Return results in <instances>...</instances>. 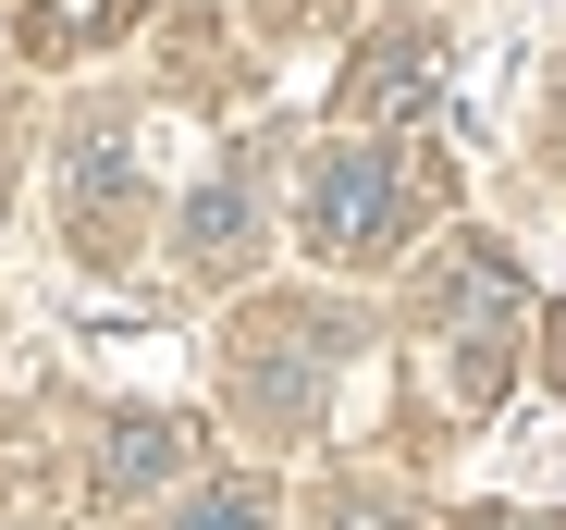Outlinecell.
I'll use <instances>...</instances> for the list:
<instances>
[{
	"label": "cell",
	"instance_id": "cell-6",
	"mask_svg": "<svg viewBox=\"0 0 566 530\" xmlns=\"http://www.w3.org/2000/svg\"><path fill=\"white\" fill-rule=\"evenodd\" d=\"M185 445H198V432H185V419H112V445H99V493H148V481H172L185 469Z\"/></svg>",
	"mask_w": 566,
	"mask_h": 530
},
{
	"label": "cell",
	"instance_id": "cell-9",
	"mask_svg": "<svg viewBox=\"0 0 566 530\" xmlns=\"http://www.w3.org/2000/svg\"><path fill=\"white\" fill-rule=\"evenodd\" d=\"M172 530H271V493H259V481H210Z\"/></svg>",
	"mask_w": 566,
	"mask_h": 530
},
{
	"label": "cell",
	"instance_id": "cell-11",
	"mask_svg": "<svg viewBox=\"0 0 566 530\" xmlns=\"http://www.w3.org/2000/svg\"><path fill=\"white\" fill-rule=\"evenodd\" d=\"M468 530H566V518H468Z\"/></svg>",
	"mask_w": 566,
	"mask_h": 530
},
{
	"label": "cell",
	"instance_id": "cell-7",
	"mask_svg": "<svg viewBox=\"0 0 566 530\" xmlns=\"http://www.w3.org/2000/svg\"><path fill=\"white\" fill-rule=\"evenodd\" d=\"M247 222H259V186H247V173H210L198 210H185V259H198V272H234V259H247Z\"/></svg>",
	"mask_w": 566,
	"mask_h": 530
},
{
	"label": "cell",
	"instance_id": "cell-13",
	"mask_svg": "<svg viewBox=\"0 0 566 530\" xmlns=\"http://www.w3.org/2000/svg\"><path fill=\"white\" fill-rule=\"evenodd\" d=\"M0 198H13V173H0Z\"/></svg>",
	"mask_w": 566,
	"mask_h": 530
},
{
	"label": "cell",
	"instance_id": "cell-3",
	"mask_svg": "<svg viewBox=\"0 0 566 530\" xmlns=\"http://www.w3.org/2000/svg\"><path fill=\"white\" fill-rule=\"evenodd\" d=\"M443 345H455V407H493L505 345H517V272L493 247H455V272H443Z\"/></svg>",
	"mask_w": 566,
	"mask_h": 530
},
{
	"label": "cell",
	"instance_id": "cell-12",
	"mask_svg": "<svg viewBox=\"0 0 566 530\" xmlns=\"http://www.w3.org/2000/svg\"><path fill=\"white\" fill-rule=\"evenodd\" d=\"M271 13H321V0H271Z\"/></svg>",
	"mask_w": 566,
	"mask_h": 530
},
{
	"label": "cell",
	"instance_id": "cell-5",
	"mask_svg": "<svg viewBox=\"0 0 566 530\" xmlns=\"http://www.w3.org/2000/svg\"><path fill=\"white\" fill-rule=\"evenodd\" d=\"M124 210H136L124 136H74V160H62V222H74V247H86V259H124Z\"/></svg>",
	"mask_w": 566,
	"mask_h": 530
},
{
	"label": "cell",
	"instance_id": "cell-4",
	"mask_svg": "<svg viewBox=\"0 0 566 530\" xmlns=\"http://www.w3.org/2000/svg\"><path fill=\"white\" fill-rule=\"evenodd\" d=\"M431 86H443V38H431V25H382V38L345 62L333 112H345V124H395V112H431Z\"/></svg>",
	"mask_w": 566,
	"mask_h": 530
},
{
	"label": "cell",
	"instance_id": "cell-1",
	"mask_svg": "<svg viewBox=\"0 0 566 530\" xmlns=\"http://www.w3.org/2000/svg\"><path fill=\"white\" fill-rule=\"evenodd\" d=\"M296 222H308L321 259H395L407 222H419V173H407L395 148H321Z\"/></svg>",
	"mask_w": 566,
	"mask_h": 530
},
{
	"label": "cell",
	"instance_id": "cell-2",
	"mask_svg": "<svg viewBox=\"0 0 566 530\" xmlns=\"http://www.w3.org/2000/svg\"><path fill=\"white\" fill-rule=\"evenodd\" d=\"M333 321L321 309H259L247 321V345H234V407L259 419V432H296L308 407H321V383H333Z\"/></svg>",
	"mask_w": 566,
	"mask_h": 530
},
{
	"label": "cell",
	"instance_id": "cell-8",
	"mask_svg": "<svg viewBox=\"0 0 566 530\" xmlns=\"http://www.w3.org/2000/svg\"><path fill=\"white\" fill-rule=\"evenodd\" d=\"M136 13H148V0H25V50H38V62L99 50V38H124Z\"/></svg>",
	"mask_w": 566,
	"mask_h": 530
},
{
	"label": "cell",
	"instance_id": "cell-10",
	"mask_svg": "<svg viewBox=\"0 0 566 530\" xmlns=\"http://www.w3.org/2000/svg\"><path fill=\"white\" fill-rule=\"evenodd\" d=\"M542 371H554V383H566V309H554V321H542Z\"/></svg>",
	"mask_w": 566,
	"mask_h": 530
}]
</instances>
